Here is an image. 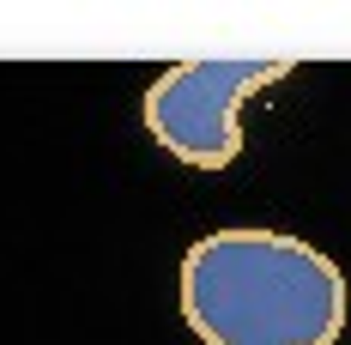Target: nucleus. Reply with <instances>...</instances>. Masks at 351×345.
Segmentation results:
<instances>
[{
  "label": "nucleus",
  "instance_id": "obj_1",
  "mask_svg": "<svg viewBox=\"0 0 351 345\" xmlns=\"http://www.w3.org/2000/svg\"><path fill=\"white\" fill-rule=\"evenodd\" d=\"M176 303L200 345H339L351 291L291 230H212L182 254Z\"/></svg>",
  "mask_w": 351,
  "mask_h": 345
},
{
  "label": "nucleus",
  "instance_id": "obj_2",
  "mask_svg": "<svg viewBox=\"0 0 351 345\" xmlns=\"http://www.w3.org/2000/svg\"><path fill=\"white\" fill-rule=\"evenodd\" d=\"M297 61H182L145 85V134L188 170H230L243 158V109Z\"/></svg>",
  "mask_w": 351,
  "mask_h": 345
}]
</instances>
